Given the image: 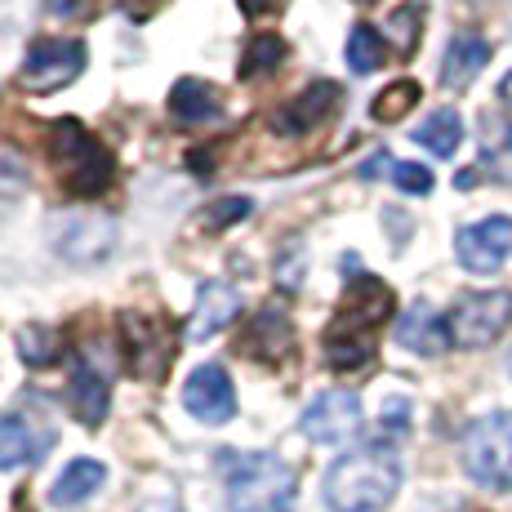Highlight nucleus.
Wrapping results in <instances>:
<instances>
[{
  "mask_svg": "<svg viewBox=\"0 0 512 512\" xmlns=\"http://www.w3.org/2000/svg\"><path fill=\"white\" fill-rule=\"evenodd\" d=\"M392 285H383L379 277H352L348 290H343V303L334 312V321L321 334V352H326V366L339 374H352L374 361V348H379V330L392 321Z\"/></svg>",
  "mask_w": 512,
  "mask_h": 512,
  "instance_id": "1",
  "label": "nucleus"
},
{
  "mask_svg": "<svg viewBox=\"0 0 512 512\" xmlns=\"http://www.w3.org/2000/svg\"><path fill=\"white\" fill-rule=\"evenodd\" d=\"M401 490V459L388 446H361L326 472L330 512H379Z\"/></svg>",
  "mask_w": 512,
  "mask_h": 512,
  "instance_id": "2",
  "label": "nucleus"
},
{
  "mask_svg": "<svg viewBox=\"0 0 512 512\" xmlns=\"http://www.w3.org/2000/svg\"><path fill=\"white\" fill-rule=\"evenodd\" d=\"M49 161L72 196H103L116 179V161L81 121H58L49 130Z\"/></svg>",
  "mask_w": 512,
  "mask_h": 512,
  "instance_id": "3",
  "label": "nucleus"
},
{
  "mask_svg": "<svg viewBox=\"0 0 512 512\" xmlns=\"http://www.w3.org/2000/svg\"><path fill=\"white\" fill-rule=\"evenodd\" d=\"M228 508L232 512H294V468L277 455H232Z\"/></svg>",
  "mask_w": 512,
  "mask_h": 512,
  "instance_id": "4",
  "label": "nucleus"
},
{
  "mask_svg": "<svg viewBox=\"0 0 512 512\" xmlns=\"http://www.w3.org/2000/svg\"><path fill=\"white\" fill-rule=\"evenodd\" d=\"M116 330H121L125 366H130L134 379L161 383L165 374H170L174 357H179V339H174V326L161 317V312L130 308L116 317Z\"/></svg>",
  "mask_w": 512,
  "mask_h": 512,
  "instance_id": "5",
  "label": "nucleus"
},
{
  "mask_svg": "<svg viewBox=\"0 0 512 512\" xmlns=\"http://www.w3.org/2000/svg\"><path fill=\"white\" fill-rule=\"evenodd\" d=\"M464 472L477 486H490V490L512 486V410H499V415L468 423Z\"/></svg>",
  "mask_w": 512,
  "mask_h": 512,
  "instance_id": "6",
  "label": "nucleus"
},
{
  "mask_svg": "<svg viewBox=\"0 0 512 512\" xmlns=\"http://www.w3.org/2000/svg\"><path fill=\"white\" fill-rule=\"evenodd\" d=\"M512 326V294L508 290H477L464 294L450 312V339L459 348H490Z\"/></svg>",
  "mask_w": 512,
  "mask_h": 512,
  "instance_id": "7",
  "label": "nucleus"
},
{
  "mask_svg": "<svg viewBox=\"0 0 512 512\" xmlns=\"http://www.w3.org/2000/svg\"><path fill=\"white\" fill-rule=\"evenodd\" d=\"M85 72V45L81 41H36L23 58V72H18V90L27 94H54L63 85H72Z\"/></svg>",
  "mask_w": 512,
  "mask_h": 512,
  "instance_id": "8",
  "label": "nucleus"
},
{
  "mask_svg": "<svg viewBox=\"0 0 512 512\" xmlns=\"http://www.w3.org/2000/svg\"><path fill=\"white\" fill-rule=\"evenodd\" d=\"M361 428V397L348 388H330L303 410V437L317 446H339V441L357 437Z\"/></svg>",
  "mask_w": 512,
  "mask_h": 512,
  "instance_id": "9",
  "label": "nucleus"
},
{
  "mask_svg": "<svg viewBox=\"0 0 512 512\" xmlns=\"http://www.w3.org/2000/svg\"><path fill=\"white\" fill-rule=\"evenodd\" d=\"M67 401H72V415L85 428H98L107 419V401H112V366L103 357H94V348L76 352L72 383H67Z\"/></svg>",
  "mask_w": 512,
  "mask_h": 512,
  "instance_id": "10",
  "label": "nucleus"
},
{
  "mask_svg": "<svg viewBox=\"0 0 512 512\" xmlns=\"http://www.w3.org/2000/svg\"><path fill=\"white\" fill-rule=\"evenodd\" d=\"M455 254L468 272H481V277L504 268V259L512 254V219L508 214H490V219L472 223V228L455 236Z\"/></svg>",
  "mask_w": 512,
  "mask_h": 512,
  "instance_id": "11",
  "label": "nucleus"
},
{
  "mask_svg": "<svg viewBox=\"0 0 512 512\" xmlns=\"http://www.w3.org/2000/svg\"><path fill=\"white\" fill-rule=\"evenodd\" d=\"M236 348H241L245 357H254V361H268V366L285 361V357H290V348H294V321H290V312L277 308V303L259 308L250 321H245L241 343H236Z\"/></svg>",
  "mask_w": 512,
  "mask_h": 512,
  "instance_id": "12",
  "label": "nucleus"
},
{
  "mask_svg": "<svg viewBox=\"0 0 512 512\" xmlns=\"http://www.w3.org/2000/svg\"><path fill=\"white\" fill-rule=\"evenodd\" d=\"M183 406L201 423H228L236 415V388L223 366H196L183 383Z\"/></svg>",
  "mask_w": 512,
  "mask_h": 512,
  "instance_id": "13",
  "label": "nucleus"
},
{
  "mask_svg": "<svg viewBox=\"0 0 512 512\" xmlns=\"http://www.w3.org/2000/svg\"><path fill=\"white\" fill-rule=\"evenodd\" d=\"M339 107V85L334 81H317L308 90H299L285 107L272 112V130L285 134V139H299V134H312L321 121Z\"/></svg>",
  "mask_w": 512,
  "mask_h": 512,
  "instance_id": "14",
  "label": "nucleus"
},
{
  "mask_svg": "<svg viewBox=\"0 0 512 512\" xmlns=\"http://www.w3.org/2000/svg\"><path fill=\"white\" fill-rule=\"evenodd\" d=\"M241 317V290L228 281H205L201 290H196V312H192V326H187V334H192L196 343L201 339H214L223 326H232V321Z\"/></svg>",
  "mask_w": 512,
  "mask_h": 512,
  "instance_id": "15",
  "label": "nucleus"
},
{
  "mask_svg": "<svg viewBox=\"0 0 512 512\" xmlns=\"http://www.w3.org/2000/svg\"><path fill=\"white\" fill-rule=\"evenodd\" d=\"M397 343L410 352H419V357H437V352H446V343H450V321H441V312L428 308V303H415V308L401 312Z\"/></svg>",
  "mask_w": 512,
  "mask_h": 512,
  "instance_id": "16",
  "label": "nucleus"
},
{
  "mask_svg": "<svg viewBox=\"0 0 512 512\" xmlns=\"http://www.w3.org/2000/svg\"><path fill=\"white\" fill-rule=\"evenodd\" d=\"M490 63V41L477 32H459L446 49V63H441V85L446 90H468L481 76V67Z\"/></svg>",
  "mask_w": 512,
  "mask_h": 512,
  "instance_id": "17",
  "label": "nucleus"
},
{
  "mask_svg": "<svg viewBox=\"0 0 512 512\" xmlns=\"http://www.w3.org/2000/svg\"><path fill=\"white\" fill-rule=\"evenodd\" d=\"M170 112H174V121H183V125H201V121H219L223 116V98L214 85H205V81H179L170 90Z\"/></svg>",
  "mask_w": 512,
  "mask_h": 512,
  "instance_id": "18",
  "label": "nucleus"
},
{
  "mask_svg": "<svg viewBox=\"0 0 512 512\" xmlns=\"http://www.w3.org/2000/svg\"><path fill=\"white\" fill-rule=\"evenodd\" d=\"M481 165L477 170H486L490 179L499 183H512V125L504 121L499 112H486L481 116Z\"/></svg>",
  "mask_w": 512,
  "mask_h": 512,
  "instance_id": "19",
  "label": "nucleus"
},
{
  "mask_svg": "<svg viewBox=\"0 0 512 512\" xmlns=\"http://www.w3.org/2000/svg\"><path fill=\"white\" fill-rule=\"evenodd\" d=\"M103 481H107V468L98 464V459H72V464L63 468V477L54 481V504L58 508L85 504V499H90Z\"/></svg>",
  "mask_w": 512,
  "mask_h": 512,
  "instance_id": "20",
  "label": "nucleus"
},
{
  "mask_svg": "<svg viewBox=\"0 0 512 512\" xmlns=\"http://www.w3.org/2000/svg\"><path fill=\"white\" fill-rule=\"evenodd\" d=\"M41 450L45 441L36 437L27 419H0V468H23L32 459H41Z\"/></svg>",
  "mask_w": 512,
  "mask_h": 512,
  "instance_id": "21",
  "label": "nucleus"
},
{
  "mask_svg": "<svg viewBox=\"0 0 512 512\" xmlns=\"http://www.w3.org/2000/svg\"><path fill=\"white\" fill-rule=\"evenodd\" d=\"M415 143L428 147L432 156H455L459 143H464V121H459V112H455V107H441V112H432L428 121L419 125Z\"/></svg>",
  "mask_w": 512,
  "mask_h": 512,
  "instance_id": "22",
  "label": "nucleus"
},
{
  "mask_svg": "<svg viewBox=\"0 0 512 512\" xmlns=\"http://www.w3.org/2000/svg\"><path fill=\"white\" fill-rule=\"evenodd\" d=\"M285 63V41L281 36H254L250 49L241 58V81H259V76H272Z\"/></svg>",
  "mask_w": 512,
  "mask_h": 512,
  "instance_id": "23",
  "label": "nucleus"
},
{
  "mask_svg": "<svg viewBox=\"0 0 512 512\" xmlns=\"http://www.w3.org/2000/svg\"><path fill=\"white\" fill-rule=\"evenodd\" d=\"M348 63H352L357 76H370V72L383 67V36L374 32L370 23H357L348 32Z\"/></svg>",
  "mask_w": 512,
  "mask_h": 512,
  "instance_id": "24",
  "label": "nucleus"
},
{
  "mask_svg": "<svg viewBox=\"0 0 512 512\" xmlns=\"http://www.w3.org/2000/svg\"><path fill=\"white\" fill-rule=\"evenodd\" d=\"M18 352H23V361H27V366L45 370V366H54V361L63 357V339H58V330L27 326L23 334H18Z\"/></svg>",
  "mask_w": 512,
  "mask_h": 512,
  "instance_id": "25",
  "label": "nucleus"
},
{
  "mask_svg": "<svg viewBox=\"0 0 512 512\" xmlns=\"http://www.w3.org/2000/svg\"><path fill=\"white\" fill-rule=\"evenodd\" d=\"M419 81H397V85H388V90H383L379 98H374L370 103V116L374 121H383V125H397L401 116L410 112V107L419 103Z\"/></svg>",
  "mask_w": 512,
  "mask_h": 512,
  "instance_id": "26",
  "label": "nucleus"
},
{
  "mask_svg": "<svg viewBox=\"0 0 512 512\" xmlns=\"http://www.w3.org/2000/svg\"><path fill=\"white\" fill-rule=\"evenodd\" d=\"M419 5H401L397 14L388 18V27H392V41H397V54H415V45H419Z\"/></svg>",
  "mask_w": 512,
  "mask_h": 512,
  "instance_id": "27",
  "label": "nucleus"
},
{
  "mask_svg": "<svg viewBox=\"0 0 512 512\" xmlns=\"http://www.w3.org/2000/svg\"><path fill=\"white\" fill-rule=\"evenodd\" d=\"M392 183L410 196H423V192H432V170H423L415 161H401V165H392Z\"/></svg>",
  "mask_w": 512,
  "mask_h": 512,
  "instance_id": "28",
  "label": "nucleus"
},
{
  "mask_svg": "<svg viewBox=\"0 0 512 512\" xmlns=\"http://www.w3.org/2000/svg\"><path fill=\"white\" fill-rule=\"evenodd\" d=\"M45 9L63 23H90V18L103 9V0H45Z\"/></svg>",
  "mask_w": 512,
  "mask_h": 512,
  "instance_id": "29",
  "label": "nucleus"
},
{
  "mask_svg": "<svg viewBox=\"0 0 512 512\" xmlns=\"http://www.w3.org/2000/svg\"><path fill=\"white\" fill-rule=\"evenodd\" d=\"M245 214H250V201H245V196H223L219 205H214L210 210V228H228V223H236V219H245Z\"/></svg>",
  "mask_w": 512,
  "mask_h": 512,
  "instance_id": "30",
  "label": "nucleus"
},
{
  "mask_svg": "<svg viewBox=\"0 0 512 512\" xmlns=\"http://www.w3.org/2000/svg\"><path fill=\"white\" fill-rule=\"evenodd\" d=\"M236 5H241L245 18H263V14H272V9H281V0H236Z\"/></svg>",
  "mask_w": 512,
  "mask_h": 512,
  "instance_id": "31",
  "label": "nucleus"
},
{
  "mask_svg": "<svg viewBox=\"0 0 512 512\" xmlns=\"http://www.w3.org/2000/svg\"><path fill=\"white\" fill-rule=\"evenodd\" d=\"M139 512H183V508H179V499L174 495H152V499H143L139 504Z\"/></svg>",
  "mask_w": 512,
  "mask_h": 512,
  "instance_id": "32",
  "label": "nucleus"
},
{
  "mask_svg": "<svg viewBox=\"0 0 512 512\" xmlns=\"http://www.w3.org/2000/svg\"><path fill=\"white\" fill-rule=\"evenodd\" d=\"M383 415H388V428H406V401H388V410H383Z\"/></svg>",
  "mask_w": 512,
  "mask_h": 512,
  "instance_id": "33",
  "label": "nucleus"
},
{
  "mask_svg": "<svg viewBox=\"0 0 512 512\" xmlns=\"http://www.w3.org/2000/svg\"><path fill=\"white\" fill-rule=\"evenodd\" d=\"M508 374H512V352H508Z\"/></svg>",
  "mask_w": 512,
  "mask_h": 512,
  "instance_id": "34",
  "label": "nucleus"
},
{
  "mask_svg": "<svg viewBox=\"0 0 512 512\" xmlns=\"http://www.w3.org/2000/svg\"><path fill=\"white\" fill-rule=\"evenodd\" d=\"M361 5H366V0H361Z\"/></svg>",
  "mask_w": 512,
  "mask_h": 512,
  "instance_id": "35",
  "label": "nucleus"
}]
</instances>
